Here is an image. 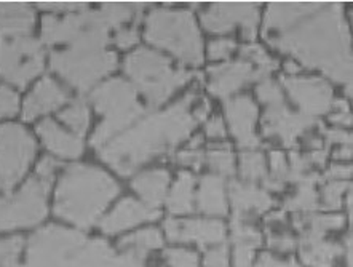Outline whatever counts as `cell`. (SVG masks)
Instances as JSON below:
<instances>
[{
	"instance_id": "cell-1",
	"label": "cell",
	"mask_w": 353,
	"mask_h": 267,
	"mask_svg": "<svg viewBox=\"0 0 353 267\" xmlns=\"http://www.w3.org/2000/svg\"><path fill=\"white\" fill-rule=\"evenodd\" d=\"M265 43L350 95L352 48L342 2H272L261 17Z\"/></svg>"
},
{
	"instance_id": "cell-18",
	"label": "cell",
	"mask_w": 353,
	"mask_h": 267,
	"mask_svg": "<svg viewBox=\"0 0 353 267\" xmlns=\"http://www.w3.org/2000/svg\"><path fill=\"white\" fill-rule=\"evenodd\" d=\"M166 239L173 244H194L201 250L224 244L227 226L216 218H168L163 223Z\"/></svg>"
},
{
	"instance_id": "cell-27",
	"label": "cell",
	"mask_w": 353,
	"mask_h": 267,
	"mask_svg": "<svg viewBox=\"0 0 353 267\" xmlns=\"http://www.w3.org/2000/svg\"><path fill=\"white\" fill-rule=\"evenodd\" d=\"M35 23V13L29 3L0 2V37L29 35Z\"/></svg>"
},
{
	"instance_id": "cell-9",
	"label": "cell",
	"mask_w": 353,
	"mask_h": 267,
	"mask_svg": "<svg viewBox=\"0 0 353 267\" xmlns=\"http://www.w3.org/2000/svg\"><path fill=\"white\" fill-rule=\"evenodd\" d=\"M42 40L48 45H68L82 48H105L109 29L101 23L94 10L65 13L64 17L47 14L42 19Z\"/></svg>"
},
{
	"instance_id": "cell-16",
	"label": "cell",
	"mask_w": 353,
	"mask_h": 267,
	"mask_svg": "<svg viewBox=\"0 0 353 267\" xmlns=\"http://www.w3.org/2000/svg\"><path fill=\"white\" fill-rule=\"evenodd\" d=\"M267 79L253 64L243 58L229 59L224 63H216L206 70V90L211 97L229 99L240 95L241 90L251 83Z\"/></svg>"
},
{
	"instance_id": "cell-2",
	"label": "cell",
	"mask_w": 353,
	"mask_h": 267,
	"mask_svg": "<svg viewBox=\"0 0 353 267\" xmlns=\"http://www.w3.org/2000/svg\"><path fill=\"white\" fill-rule=\"evenodd\" d=\"M210 112V101L190 90L166 109L145 112L123 133L99 148L98 157L120 176L133 175L143 165L174 152L190 139Z\"/></svg>"
},
{
	"instance_id": "cell-32",
	"label": "cell",
	"mask_w": 353,
	"mask_h": 267,
	"mask_svg": "<svg viewBox=\"0 0 353 267\" xmlns=\"http://www.w3.org/2000/svg\"><path fill=\"white\" fill-rule=\"evenodd\" d=\"M205 167L221 178L234 179L236 175V157L229 143H211L205 149Z\"/></svg>"
},
{
	"instance_id": "cell-19",
	"label": "cell",
	"mask_w": 353,
	"mask_h": 267,
	"mask_svg": "<svg viewBox=\"0 0 353 267\" xmlns=\"http://www.w3.org/2000/svg\"><path fill=\"white\" fill-rule=\"evenodd\" d=\"M232 218L254 221L257 216L270 213L275 200L270 192L256 183L230 179L227 184Z\"/></svg>"
},
{
	"instance_id": "cell-4",
	"label": "cell",
	"mask_w": 353,
	"mask_h": 267,
	"mask_svg": "<svg viewBox=\"0 0 353 267\" xmlns=\"http://www.w3.org/2000/svg\"><path fill=\"white\" fill-rule=\"evenodd\" d=\"M112 255L104 240H88L79 230L47 226L29 239L24 267H101Z\"/></svg>"
},
{
	"instance_id": "cell-3",
	"label": "cell",
	"mask_w": 353,
	"mask_h": 267,
	"mask_svg": "<svg viewBox=\"0 0 353 267\" xmlns=\"http://www.w3.org/2000/svg\"><path fill=\"white\" fill-rule=\"evenodd\" d=\"M119 192L120 186L108 171L75 164L65 168L58 181L53 211L65 223L88 229L98 223Z\"/></svg>"
},
{
	"instance_id": "cell-7",
	"label": "cell",
	"mask_w": 353,
	"mask_h": 267,
	"mask_svg": "<svg viewBox=\"0 0 353 267\" xmlns=\"http://www.w3.org/2000/svg\"><path fill=\"white\" fill-rule=\"evenodd\" d=\"M90 101L103 115V122L98 125L92 136V146L97 150L115 136L123 133L145 114L138 101L136 88L123 79H110L98 85L92 90Z\"/></svg>"
},
{
	"instance_id": "cell-47",
	"label": "cell",
	"mask_w": 353,
	"mask_h": 267,
	"mask_svg": "<svg viewBox=\"0 0 353 267\" xmlns=\"http://www.w3.org/2000/svg\"><path fill=\"white\" fill-rule=\"evenodd\" d=\"M320 136L325 141L326 148L330 146H350L352 144V133L347 128L339 127H323L320 125Z\"/></svg>"
},
{
	"instance_id": "cell-33",
	"label": "cell",
	"mask_w": 353,
	"mask_h": 267,
	"mask_svg": "<svg viewBox=\"0 0 353 267\" xmlns=\"http://www.w3.org/2000/svg\"><path fill=\"white\" fill-rule=\"evenodd\" d=\"M148 3H125V2H108L99 5V7L94 10L101 19V23L104 24L108 29H120L125 28V24L133 21V19L138 17V14L143 12V8Z\"/></svg>"
},
{
	"instance_id": "cell-56",
	"label": "cell",
	"mask_w": 353,
	"mask_h": 267,
	"mask_svg": "<svg viewBox=\"0 0 353 267\" xmlns=\"http://www.w3.org/2000/svg\"><path fill=\"white\" fill-rule=\"evenodd\" d=\"M7 267H24V266H21L19 263H17V264H12V266H7Z\"/></svg>"
},
{
	"instance_id": "cell-34",
	"label": "cell",
	"mask_w": 353,
	"mask_h": 267,
	"mask_svg": "<svg viewBox=\"0 0 353 267\" xmlns=\"http://www.w3.org/2000/svg\"><path fill=\"white\" fill-rule=\"evenodd\" d=\"M267 171L269 168H267V155L264 152H261L259 149L241 150L236 159V173L240 176V181L261 184L267 176Z\"/></svg>"
},
{
	"instance_id": "cell-10",
	"label": "cell",
	"mask_w": 353,
	"mask_h": 267,
	"mask_svg": "<svg viewBox=\"0 0 353 267\" xmlns=\"http://www.w3.org/2000/svg\"><path fill=\"white\" fill-rule=\"evenodd\" d=\"M52 186L31 178L18 192L0 199V233L39 226L48 215Z\"/></svg>"
},
{
	"instance_id": "cell-17",
	"label": "cell",
	"mask_w": 353,
	"mask_h": 267,
	"mask_svg": "<svg viewBox=\"0 0 353 267\" xmlns=\"http://www.w3.org/2000/svg\"><path fill=\"white\" fill-rule=\"evenodd\" d=\"M224 120L227 132L241 150L259 149L261 136L256 127L259 120V106L250 95H236L224 101Z\"/></svg>"
},
{
	"instance_id": "cell-42",
	"label": "cell",
	"mask_w": 353,
	"mask_h": 267,
	"mask_svg": "<svg viewBox=\"0 0 353 267\" xmlns=\"http://www.w3.org/2000/svg\"><path fill=\"white\" fill-rule=\"evenodd\" d=\"M165 263L168 267H199L200 256L194 250L173 246V248L165 250Z\"/></svg>"
},
{
	"instance_id": "cell-45",
	"label": "cell",
	"mask_w": 353,
	"mask_h": 267,
	"mask_svg": "<svg viewBox=\"0 0 353 267\" xmlns=\"http://www.w3.org/2000/svg\"><path fill=\"white\" fill-rule=\"evenodd\" d=\"M327 122L331 123V127L349 130L352 125V112H350L349 101L336 98L334 104H332L331 112L327 114Z\"/></svg>"
},
{
	"instance_id": "cell-29",
	"label": "cell",
	"mask_w": 353,
	"mask_h": 267,
	"mask_svg": "<svg viewBox=\"0 0 353 267\" xmlns=\"http://www.w3.org/2000/svg\"><path fill=\"white\" fill-rule=\"evenodd\" d=\"M196 179L192 171H179L178 178L166 194L165 205L173 216L192 215L195 211Z\"/></svg>"
},
{
	"instance_id": "cell-12",
	"label": "cell",
	"mask_w": 353,
	"mask_h": 267,
	"mask_svg": "<svg viewBox=\"0 0 353 267\" xmlns=\"http://www.w3.org/2000/svg\"><path fill=\"white\" fill-rule=\"evenodd\" d=\"M45 55L42 43L31 35L0 37V74L17 87H26L42 72Z\"/></svg>"
},
{
	"instance_id": "cell-20",
	"label": "cell",
	"mask_w": 353,
	"mask_h": 267,
	"mask_svg": "<svg viewBox=\"0 0 353 267\" xmlns=\"http://www.w3.org/2000/svg\"><path fill=\"white\" fill-rule=\"evenodd\" d=\"M159 210H154L141 200L125 197L101 219V230L105 235H117L141 224L159 219Z\"/></svg>"
},
{
	"instance_id": "cell-53",
	"label": "cell",
	"mask_w": 353,
	"mask_h": 267,
	"mask_svg": "<svg viewBox=\"0 0 353 267\" xmlns=\"http://www.w3.org/2000/svg\"><path fill=\"white\" fill-rule=\"evenodd\" d=\"M88 3L85 2H40L39 8H45L47 12H58V13H74L80 10L87 8Z\"/></svg>"
},
{
	"instance_id": "cell-31",
	"label": "cell",
	"mask_w": 353,
	"mask_h": 267,
	"mask_svg": "<svg viewBox=\"0 0 353 267\" xmlns=\"http://www.w3.org/2000/svg\"><path fill=\"white\" fill-rule=\"evenodd\" d=\"M163 246V235L159 229L148 228L136 230L119 241V253L133 256L136 259H145L149 253Z\"/></svg>"
},
{
	"instance_id": "cell-24",
	"label": "cell",
	"mask_w": 353,
	"mask_h": 267,
	"mask_svg": "<svg viewBox=\"0 0 353 267\" xmlns=\"http://www.w3.org/2000/svg\"><path fill=\"white\" fill-rule=\"evenodd\" d=\"M68 103V92L52 77H43L28 95L23 108V119L31 122L45 114L53 112Z\"/></svg>"
},
{
	"instance_id": "cell-50",
	"label": "cell",
	"mask_w": 353,
	"mask_h": 267,
	"mask_svg": "<svg viewBox=\"0 0 353 267\" xmlns=\"http://www.w3.org/2000/svg\"><path fill=\"white\" fill-rule=\"evenodd\" d=\"M253 267H304L292 258H285L274 253H264L256 259Z\"/></svg>"
},
{
	"instance_id": "cell-28",
	"label": "cell",
	"mask_w": 353,
	"mask_h": 267,
	"mask_svg": "<svg viewBox=\"0 0 353 267\" xmlns=\"http://www.w3.org/2000/svg\"><path fill=\"white\" fill-rule=\"evenodd\" d=\"M321 183V176L316 171H312L296 183V190L292 192L283 204L285 213L291 215H309L320 210V195L319 186Z\"/></svg>"
},
{
	"instance_id": "cell-35",
	"label": "cell",
	"mask_w": 353,
	"mask_h": 267,
	"mask_svg": "<svg viewBox=\"0 0 353 267\" xmlns=\"http://www.w3.org/2000/svg\"><path fill=\"white\" fill-rule=\"evenodd\" d=\"M349 181H323L320 183V208L337 213L344 206L350 192Z\"/></svg>"
},
{
	"instance_id": "cell-8",
	"label": "cell",
	"mask_w": 353,
	"mask_h": 267,
	"mask_svg": "<svg viewBox=\"0 0 353 267\" xmlns=\"http://www.w3.org/2000/svg\"><path fill=\"white\" fill-rule=\"evenodd\" d=\"M50 66L70 87L88 92L117 68V57L105 48L68 47L52 53Z\"/></svg>"
},
{
	"instance_id": "cell-37",
	"label": "cell",
	"mask_w": 353,
	"mask_h": 267,
	"mask_svg": "<svg viewBox=\"0 0 353 267\" xmlns=\"http://www.w3.org/2000/svg\"><path fill=\"white\" fill-rule=\"evenodd\" d=\"M176 164L185 171H200L205 167V138L203 135L190 138L188 148L176 152Z\"/></svg>"
},
{
	"instance_id": "cell-55",
	"label": "cell",
	"mask_w": 353,
	"mask_h": 267,
	"mask_svg": "<svg viewBox=\"0 0 353 267\" xmlns=\"http://www.w3.org/2000/svg\"><path fill=\"white\" fill-rule=\"evenodd\" d=\"M332 159H334V162L350 164L352 146H337L334 152H332Z\"/></svg>"
},
{
	"instance_id": "cell-25",
	"label": "cell",
	"mask_w": 353,
	"mask_h": 267,
	"mask_svg": "<svg viewBox=\"0 0 353 267\" xmlns=\"http://www.w3.org/2000/svg\"><path fill=\"white\" fill-rule=\"evenodd\" d=\"M37 133L45 148L54 157L74 160L79 159L83 152V141L80 139V136L63 128L52 119L42 120L37 127Z\"/></svg>"
},
{
	"instance_id": "cell-51",
	"label": "cell",
	"mask_w": 353,
	"mask_h": 267,
	"mask_svg": "<svg viewBox=\"0 0 353 267\" xmlns=\"http://www.w3.org/2000/svg\"><path fill=\"white\" fill-rule=\"evenodd\" d=\"M58 160L53 159V157H43L40 162L37 164V170H35V173L37 176L35 178H39L40 181H43L45 184H50L52 186L54 176H57V170H58Z\"/></svg>"
},
{
	"instance_id": "cell-40",
	"label": "cell",
	"mask_w": 353,
	"mask_h": 267,
	"mask_svg": "<svg viewBox=\"0 0 353 267\" xmlns=\"http://www.w3.org/2000/svg\"><path fill=\"white\" fill-rule=\"evenodd\" d=\"M267 246L274 251V255H291L292 251L297 250V237L285 228L281 229V226H279V228H270V233L267 235Z\"/></svg>"
},
{
	"instance_id": "cell-41",
	"label": "cell",
	"mask_w": 353,
	"mask_h": 267,
	"mask_svg": "<svg viewBox=\"0 0 353 267\" xmlns=\"http://www.w3.org/2000/svg\"><path fill=\"white\" fill-rule=\"evenodd\" d=\"M236 50H239V43H236L235 39L232 37H218L213 39L206 47V57H208L210 61L216 63H224L229 61Z\"/></svg>"
},
{
	"instance_id": "cell-38",
	"label": "cell",
	"mask_w": 353,
	"mask_h": 267,
	"mask_svg": "<svg viewBox=\"0 0 353 267\" xmlns=\"http://www.w3.org/2000/svg\"><path fill=\"white\" fill-rule=\"evenodd\" d=\"M59 119L63 120L64 125L72 130V133L77 136H82L87 133L90 127V109L88 106L82 103V101H77V103L69 104L61 114H59Z\"/></svg>"
},
{
	"instance_id": "cell-14",
	"label": "cell",
	"mask_w": 353,
	"mask_h": 267,
	"mask_svg": "<svg viewBox=\"0 0 353 267\" xmlns=\"http://www.w3.org/2000/svg\"><path fill=\"white\" fill-rule=\"evenodd\" d=\"M280 85L297 112L315 120L330 114L336 101L331 82L321 75H283Z\"/></svg>"
},
{
	"instance_id": "cell-54",
	"label": "cell",
	"mask_w": 353,
	"mask_h": 267,
	"mask_svg": "<svg viewBox=\"0 0 353 267\" xmlns=\"http://www.w3.org/2000/svg\"><path fill=\"white\" fill-rule=\"evenodd\" d=\"M101 267H145L143 259H136L133 256L119 253L112 255Z\"/></svg>"
},
{
	"instance_id": "cell-48",
	"label": "cell",
	"mask_w": 353,
	"mask_h": 267,
	"mask_svg": "<svg viewBox=\"0 0 353 267\" xmlns=\"http://www.w3.org/2000/svg\"><path fill=\"white\" fill-rule=\"evenodd\" d=\"M141 39V34L136 26H125L117 29L114 35V43L117 45L120 50H131L136 47Z\"/></svg>"
},
{
	"instance_id": "cell-36",
	"label": "cell",
	"mask_w": 353,
	"mask_h": 267,
	"mask_svg": "<svg viewBox=\"0 0 353 267\" xmlns=\"http://www.w3.org/2000/svg\"><path fill=\"white\" fill-rule=\"evenodd\" d=\"M240 58H243L248 63L253 64L264 77H270V75L280 68L279 61H276L262 45L256 42H248L241 45Z\"/></svg>"
},
{
	"instance_id": "cell-21",
	"label": "cell",
	"mask_w": 353,
	"mask_h": 267,
	"mask_svg": "<svg viewBox=\"0 0 353 267\" xmlns=\"http://www.w3.org/2000/svg\"><path fill=\"white\" fill-rule=\"evenodd\" d=\"M230 233V259L232 267H253L257 259V250L262 246L264 235L253 221L232 218Z\"/></svg>"
},
{
	"instance_id": "cell-44",
	"label": "cell",
	"mask_w": 353,
	"mask_h": 267,
	"mask_svg": "<svg viewBox=\"0 0 353 267\" xmlns=\"http://www.w3.org/2000/svg\"><path fill=\"white\" fill-rule=\"evenodd\" d=\"M205 267H232L230 259V246L225 244H219L205 250L203 256Z\"/></svg>"
},
{
	"instance_id": "cell-6",
	"label": "cell",
	"mask_w": 353,
	"mask_h": 267,
	"mask_svg": "<svg viewBox=\"0 0 353 267\" xmlns=\"http://www.w3.org/2000/svg\"><path fill=\"white\" fill-rule=\"evenodd\" d=\"M123 68L130 83L152 108L165 104L195 77L190 69L174 68L168 58L150 48L131 52L125 58Z\"/></svg>"
},
{
	"instance_id": "cell-15",
	"label": "cell",
	"mask_w": 353,
	"mask_h": 267,
	"mask_svg": "<svg viewBox=\"0 0 353 267\" xmlns=\"http://www.w3.org/2000/svg\"><path fill=\"white\" fill-rule=\"evenodd\" d=\"M319 125V120L305 117L297 110H292L286 101L265 108L261 122L262 136L267 139H275L286 149L296 148V144L307 133L314 132V128Z\"/></svg>"
},
{
	"instance_id": "cell-11",
	"label": "cell",
	"mask_w": 353,
	"mask_h": 267,
	"mask_svg": "<svg viewBox=\"0 0 353 267\" xmlns=\"http://www.w3.org/2000/svg\"><path fill=\"white\" fill-rule=\"evenodd\" d=\"M200 23L206 32L227 37L240 29L245 43L256 42L261 24V3L256 2H216L205 5Z\"/></svg>"
},
{
	"instance_id": "cell-39",
	"label": "cell",
	"mask_w": 353,
	"mask_h": 267,
	"mask_svg": "<svg viewBox=\"0 0 353 267\" xmlns=\"http://www.w3.org/2000/svg\"><path fill=\"white\" fill-rule=\"evenodd\" d=\"M254 93H256V103L264 104L265 108L285 103L286 101L285 92L283 88H281L279 80H274L270 77L262 79L261 82H257Z\"/></svg>"
},
{
	"instance_id": "cell-13",
	"label": "cell",
	"mask_w": 353,
	"mask_h": 267,
	"mask_svg": "<svg viewBox=\"0 0 353 267\" xmlns=\"http://www.w3.org/2000/svg\"><path fill=\"white\" fill-rule=\"evenodd\" d=\"M35 149V139L21 125L0 127V189L8 192L24 178Z\"/></svg>"
},
{
	"instance_id": "cell-43",
	"label": "cell",
	"mask_w": 353,
	"mask_h": 267,
	"mask_svg": "<svg viewBox=\"0 0 353 267\" xmlns=\"http://www.w3.org/2000/svg\"><path fill=\"white\" fill-rule=\"evenodd\" d=\"M23 248V237H10V239L0 240V267L17 264Z\"/></svg>"
},
{
	"instance_id": "cell-52",
	"label": "cell",
	"mask_w": 353,
	"mask_h": 267,
	"mask_svg": "<svg viewBox=\"0 0 353 267\" xmlns=\"http://www.w3.org/2000/svg\"><path fill=\"white\" fill-rule=\"evenodd\" d=\"M350 178H352L350 164L334 162L326 168L321 179L323 181H350Z\"/></svg>"
},
{
	"instance_id": "cell-5",
	"label": "cell",
	"mask_w": 353,
	"mask_h": 267,
	"mask_svg": "<svg viewBox=\"0 0 353 267\" xmlns=\"http://www.w3.org/2000/svg\"><path fill=\"white\" fill-rule=\"evenodd\" d=\"M144 37L155 48L168 52L188 68L205 61V43L199 23L190 10L154 8L144 21Z\"/></svg>"
},
{
	"instance_id": "cell-30",
	"label": "cell",
	"mask_w": 353,
	"mask_h": 267,
	"mask_svg": "<svg viewBox=\"0 0 353 267\" xmlns=\"http://www.w3.org/2000/svg\"><path fill=\"white\" fill-rule=\"evenodd\" d=\"M347 218L341 213H309V215H292V228L299 235H321L326 237L332 230L344 229Z\"/></svg>"
},
{
	"instance_id": "cell-23",
	"label": "cell",
	"mask_w": 353,
	"mask_h": 267,
	"mask_svg": "<svg viewBox=\"0 0 353 267\" xmlns=\"http://www.w3.org/2000/svg\"><path fill=\"white\" fill-rule=\"evenodd\" d=\"M352 244H339L321 235H299L297 250L304 267H334Z\"/></svg>"
},
{
	"instance_id": "cell-26",
	"label": "cell",
	"mask_w": 353,
	"mask_h": 267,
	"mask_svg": "<svg viewBox=\"0 0 353 267\" xmlns=\"http://www.w3.org/2000/svg\"><path fill=\"white\" fill-rule=\"evenodd\" d=\"M170 183L171 178L168 170L152 168L136 175L131 181V188L139 195L143 204L154 210H159V206L165 204L166 194L170 190Z\"/></svg>"
},
{
	"instance_id": "cell-22",
	"label": "cell",
	"mask_w": 353,
	"mask_h": 267,
	"mask_svg": "<svg viewBox=\"0 0 353 267\" xmlns=\"http://www.w3.org/2000/svg\"><path fill=\"white\" fill-rule=\"evenodd\" d=\"M229 181L218 175L208 173L200 178L195 190V210H199L205 218L221 219L229 215Z\"/></svg>"
},
{
	"instance_id": "cell-46",
	"label": "cell",
	"mask_w": 353,
	"mask_h": 267,
	"mask_svg": "<svg viewBox=\"0 0 353 267\" xmlns=\"http://www.w3.org/2000/svg\"><path fill=\"white\" fill-rule=\"evenodd\" d=\"M227 135V125L224 117L219 115H210L203 122V138L210 139L211 143H223L225 141Z\"/></svg>"
},
{
	"instance_id": "cell-49",
	"label": "cell",
	"mask_w": 353,
	"mask_h": 267,
	"mask_svg": "<svg viewBox=\"0 0 353 267\" xmlns=\"http://www.w3.org/2000/svg\"><path fill=\"white\" fill-rule=\"evenodd\" d=\"M19 108L18 95L7 87L0 85V117H10L17 114Z\"/></svg>"
}]
</instances>
